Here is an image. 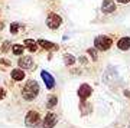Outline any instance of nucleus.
I'll return each mask as SVG.
<instances>
[{"instance_id": "f257e3e1", "label": "nucleus", "mask_w": 130, "mask_h": 128, "mask_svg": "<svg viewBox=\"0 0 130 128\" xmlns=\"http://www.w3.org/2000/svg\"><path fill=\"white\" fill-rule=\"evenodd\" d=\"M39 95V83L33 79H29L25 83V87L22 88V96L25 101H33Z\"/></svg>"}, {"instance_id": "f03ea898", "label": "nucleus", "mask_w": 130, "mask_h": 128, "mask_svg": "<svg viewBox=\"0 0 130 128\" xmlns=\"http://www.w3.org/2000/svg\"><path fill=\"white\" fill-rule=\"evenodd\" d=\"M113 45L111 37L106 36V35H100L94 39V48L97 50H108Z\"/></svg>"}, {"instance_id": "7ed1b4c3", "label": "nucleus", "mask_w": 130, "mask_h": 128, "mask_svg": "<svg viewBox=\"0 0 130 128\" xmlns=\"http://www.w3.org/2000/svg\"><path fill=\"white\" fill-rule=\"evenodd\" d=\"M62 25V17H61L59 14L56 13H49L46 17V26L49 29H52V30H55V29H58Z\"/></svg>"}, {"instance_id": "20e7f679", "label": "nucleus", "mask_w": 130, "mask_h": 128, "mask_svg": "<svg viewBox=\"0 0 130 128\" xmlns=\"http://www.w3.org/2000/svg\"><path fill=\"white\" fill-rule=\"evenodd\" d=\"M39 112L38 111H29L28 114H26V118H25V121H26V125L28 127H35V125H38L39 124Z\"/></svg>"}, {"instance_id": "39448f33", "label": "nucleus", "mask_w": 130, "mask_h": 128, "mask_svg": "<svg viewBox=\"0 0 130 128\" xmlns=\"http://www.w3.org/2000/svg\"><path fill=\"white\" fill-rule=\"evenodd\" d=\"M56 122H58V115L55 114V112H46V115H45V118H43V127H55Z\"/></svg>"}, {"instance_id": "423d86ee", "label": "nucleus", "mask_w": 130, "mask_h": 128, "mask_svg": "<svg viewBox=\"0 0 130 128\" xmlns=\"http://www.w3.org/2000/svg\"><path fill=\"white\" fill-rule=\"evenodd\" d=\"M91 94H93V89H91V87H90L88 83H83V85L79 87L78 96H79V99H81V101H85L90 95H91Z\"/></svg>"}, {"instance_id": "0eeeda50", "label": "nucleus", "mask_w": 130, "mask_h": 128, "mask_svg": "<svg viewBox=\"0 0 130 128\" xmlns=\"http://www.w3.org/2000/svg\"><path fill=\"white\" fill-rule=\"evenodd\" d=\"M41 76H42V79H43V82H45V85H46L48 89H54V88H55V79H54V76H52L49 72L42 71Z\"/></svg>"}, {"instance_id": "6e6552de", "label": "nucleus", "mask_w": 130, "mask_h": 128, "mask_svg": "<svg viewBox=\"0 0 130 128\" xmlns=\"http://www.w3.org/2000/svg\"><path fill=\"white\" fill-rule=\"evenodd\" d=\"M18 65L22 69H32L33 66H35V65H33V59L30 56H22V58L19 59Z\"/></svg>"}, {"instance_id": "1a4fd4ad", "label": "nucleus", "mask_w": 130, "mask_h": 128, "mask_svg": "<svg viewBox=\"0 0 130 128\" xmlns=\"http://www.w3.org/2000/svg\"><path fill=\"white\" fill-rule=\"evenodd\" d=\"M101 10L104 13H113L114 10H116V5H114V2L113 0H104L101 5Z\"/></svg>"}, {"instance_id": "9d476101", "label": "nucleus", "mask_w": 130, "mask_h": 128, "mask_svg": "<svg viewBox=\"0 0 130 128\" xmlns=\"http://www.w3.org/2000/svg\"><path fill=\"white\" fill-rule=\"evenodd\" d=\"M10 76H12V79H13V81H23V79L26 78V75H25V71H23L22 68L13 69V71L10 72Z\"/></svg>"}, {"instance_id": "9b49d317", "label": "nucleus", "mask_w": 130, "mask_h": 128, "mask_svg": "<svg viewBox=\"0 0 130 128\" xmlns=\"http://www.w3.org/2000/svg\"><path fill=\"white\" fill-rule=\"evenodd\" d=\"M23 43H25V45H23L25 49H28L29 52H32V53H33V52H36L38 48H39V43H38L36 40H33V39H26Z\"/></svg>"}, {"instance_id": "f8f14e48", "label": "nucleus", "mask_w": 130, "mask_h": 128, "mask_svg": "<svg viewBox=\"0 0 130 128\" xmlns=\"http://www.w3.org/2000/svg\"><path fill=\"white\" fill-rule=\"evenodd\" d=\"M117 48L120 50H129L130 49V37H127V36L120 37L119 42H117Z\"/></svg>"}, {"instance_id": "ddd939ff", "label": "nucleus", "mask_w": 130, "mask_h": 128, "mask_svg": "<svg viewBox=\"0 0 130 128\" xmlns=\"http://www.w3.org/2000/svg\"><path fill=\"white\" fill-rule=\"evenodd\" d=\"M38 43H39V46H41V48H43V49H46V50L58 49V45H55V43H52V42L43 40V39H39V40H38Z\"/></svg>"}, {"instance_id": "4468645a", "label": "nucleus", "mask_w": 130, "mask_h": 128, "mask_svg": "<svg viewBox=\"0 0 130 128\" xmlns=\"http://www.w3.org/2000/svg\"><path fill=\"white\" fill-rule=\"evenodd\" d=\"M25 52V46L20 45V43H16V45L12 46V53L13 55H23Z\"/></svg>"}, {"instance_id": "2eb2a0df", "label": "nucleus", "mask_w": 130, "mask_h": 128, "mask_svg": "<svg viewBox=\"0 0 130 128\" xmlns=\"http://www.w3.org/2000/svg\"><path fill=\"white\" fill-rule=\"evenodd\" d=\"M64 62L67 66H72L75 63V58L72 55H70V53H67V55H64Z\"/></svg>"}, {"instance_id": "dca6fc26", "label": "nucleus", "mask_w": 130, "mask_h": 128, "mask_svg": "<svg viewBox=\"0 0 130 128\" xmlns=\"http://www.w3.org/2000/svg\"><path fill=\"white\" fill-rule=\"evenodd\" d=\"M56 105V96L55 95H51L49 98H48V106L49 108H52V106Z\"/></svg>"}, {"instance_id": "f3484780", "label": "nucleus", "mask_w": 130, "mask_h": 128, "mask_svg": "<svg viewBox=\"0 0 130 128\" xmlns=\"http://www.w3.org/2000/svg\"><path fill=\"white\" fill-rule=\"evenodd\" d=\"M19 28H20L19 23H12V25H10V32H12V35H16V33L19 32Z\"/></svg>"}, {"instance_id": "a211bd4d", "label": "nucleus", "mask_w": 130, "mask_h": 128, "mask_svg": "<svg viewBox=\"0 0 130 128\" xmlns=\"http://www.w3.org/2000/svg\"><path fill=\"white\" fill-rule=\"evenodd\" d=\"M87 52H88V55L91 56V59H93V60H97V59H98V56H97V49H88Z\"/></svg>"}, {"instance_id": "6ab92c4d", "label": "nucleus", "mask_w": 130, "mask_h": 128, "mask_svg": "<svg viewBox=\"0 0 130 128\" xmlns=\"http://www.w3.org/2000/svg\"><path fill=\"white\" fill-rule=\"evenodd\" d=\"M9 46H10V43H9V42H5V43H3V48H2V52L5 53L6 50L9 49Z\"/></svg>"}, {"instance_id": "aec40b11", "label": "nucleus", "mask_w": 130, "mask_h": 128, "mask_svg": "<svg viewBox=\"0 0 130 128\" xmlns=\"http://www.w3.org/2000/svg\"><path fill=\"white\" fill-rule=\"evenodd\" d=\"M5 95H6V89L5 88H0V99H3Z\"/></svg>"}, {"instance_id": "412c9836", "label": "nucleus", "mask_w": 130, "mask_h": 128, "mask_svg": "<svg viewBox=\"0 0 130 128\" xmlns=\"http://www.w3.org/2000/svg\"><path fill=\"white\" fill-rule=\"evenodd\" d=\"M0 65H6V66H10V62L7 59H0Z\"/></svg>"}, {"instance_id": "4be33fe9", "label": "nucleus", "mask_w": 130, "mask_h": 128, "mask_svg": "<svg viewBox=\"0 0 130 128\" xmlns=\"http://www.w3.org/2000/svg\"><path fill=\"white\" fill-rule=\"evenodd\" d=\"M117 3H121V5H126V3H130V0H117Z\"/></svg>"}, {"instance_id": "5701e85b", "label": "nucleus", "mask_w": 130, "mask_h": 128, "mask_svg": "<svg viewBox=\"0 0 130 128\" xmlns=\"http://www.w3.org/2000/svg\"><path fill=\"white\" fill-rule=\"evenodd\" d=\"M0 29H3V22H0Z\"/></svg>"}]
</instances>
